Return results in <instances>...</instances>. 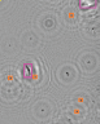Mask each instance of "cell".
<instances>
[{
    "label": "cell",
    "mask_w": 100,
    "mask_h": 124,
    "mask_svg": "<svg viewBox=\"0 0 100 124\" xmlns=\"http://www.w3.org/2000/svg\"><path fill=\"white\" fill-rule=\"evenodd\" d=\"M77 102H78L79 105H84L86 103V98H84V97H82V96H79V97H77Z\"/></svg>",
    "instance_id": "1"
}]
</instances>
